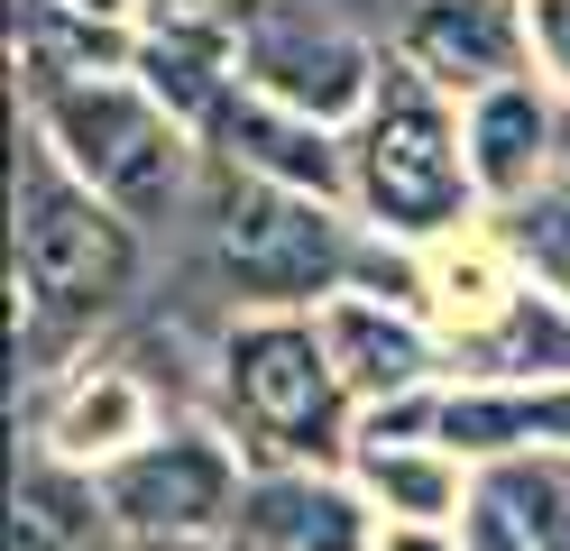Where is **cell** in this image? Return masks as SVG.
Listing matches in <instances>:
<instances>
[{"label": "cell", "mask_w": 570, "mask_h": 551, "mask_svg": "<svg viewBox=\"0 0 570 551\" xmlns=\"http://www.w3.org/2000/svg\"><path fill=\"white\" fill-rule=\"evenodd\" d=\"M138 285V220H120L47 138L19 147L10 194V294L19 322H101Z\"/></svg>", "instance_id": "6da1fadb"}, {"label": "cell", "mask_w": 570, "mask_h": 551, "mask_svg": "<svg viewBox=\"0 0 570 551\" xmlns=\"http://www.w3.org/2000/svg\"><path fill=\"white\" fill-rule=\"evenodd\" d=\"M92 478H101V505H111L120 542H166V551L230 542L239 496H248L230 441H212V432H148L129 451H111Z\"/></svg>", "instance_id": "8992f818"}, {"label": "cell", "mask_w": 570, "mask_h": 551, "mask_svg": "<svg viewBox=\"0 0 570 551\" xmlns=\"http://www.w3.org/2000/svg\"><path fill=\"white\" fill-rule=\"evenodd\" d=\"M543 166H552V101L533 83H507V92L470 101V175H479V194H497L515 211V203H533L552 184Z\"/></svg>", "instance_id": "7c38bea8"}, {"label": "cell", "mask_w": 570, "mask_h": 551, "mask_svg": "<svg viewBox=\"0 0 570 551\" xmlns=\"http://www.w3.org/2000/svg\"><path fill=\"white\" fill-rule=\"evenodd\" d=\"M524 47H533V19L515 0H414L405 28H396V56L423 83L470 92V101L524 83Z\"/></svg>", "instance_id": "ba28073f"}, {"label": "cell", "mask_w": 570, "mask_h": 551, "mask_svg": "<svg viewBox=\"0 0 570 551\" xmlns=\"http://www.w3.org/2000/svg\"><path fill=\"white\" fill-rule=\"evenodd\" d=\"M212 157L239 166V175H258V184H285V194H313V203H332L341 184H350V147L323 129V120H304V110H285L267 92H248L230 83L222 101H212Z\"/></svg>", "instance_id": "9c48e42d"}, {"label": "cell", "mask_w": 570, "mask_h": 551, "mask_svg": "<svg viewBox=\"0 0 570 551\" xmlns=\"http://www.w3.org/2000/svg\"><path fill=\"white\" fill-rule=\"evenodd\" d=\"M230 542L248 551H368V505L332 469H258Z\"/></svg>", "instance_id": "30bf717a"}, {"label": "cell", "mask_w": 570, "mask_h": 551, "mask_svg": "<svg viewBox=\"0 0 570 551\" xmlns=\"http://www.w3.org/2000/svg\"><path fill=\"white\" fill-rule=\"evenodd\" d=\"M111 505L101 478L75 469L65 451H28L19 488H10V551H111Z\"/></svg>", "instance_id": "8fae6325"}, {"label": "cell", "mask_w": 570, "mask_h": 551, "mask_svg": "<svg viewBox=\"0 0 570 551\" xmlns=\"http://www.w3.org/2000/svg\"><path fill=\"white\" fill-rule=\"evenodd\" d=\"M212 551H248V542H212Z\"/></svg>", "instance_id": "2e32d148"}, {"label": "cell", "mask_w": 570, "mask_h": 551, "mask_svg": "<svg viewBox=\"0 0 570 551\" xmlns=\"http://www.w3.org/2000/svg\"><path fill=\"white\" fill-rule=\"evenodd\" d=\"M350 194H360L368 220L396 230V239H433L479 203L470 120H451V101L423 83L405 56H386L377 101H368L360 138H350Z\"/></svg>", "instance_id": "277c9868"}, {"label": "cell", "mask_w": 570, "mask_h": 551, "mask_svg": "<svg viewBox=\"0 0 570 551\" xmlns=\"http://www.w3.org/2000/svg\"><path fill=\"white\" fill-rule=\"evenodd\" d=\"M377 73L386 56H368L360 37H341L323 19H295V10H258L239 28V83L267 92L285 110H304V120H368L377 101Z\"/></svg>", "instance_id": "52a82bcc"}, {"label": "cell", "mask_w": 570, "mask_h": 551, "mask_svg": "<svg viewBox=\"0 0 570 551\" xmlns=\"http://www.w3.org/2000/svg\"><path fill=\"white\" fill-rule=\"evenodd\" d=\"M222 395H230V423L248 441L258 469H332L350 441V377L323 341V322L304 313H248L230 322L222 341Z\"/></svg>", "instance_id": "7a4b0ae2"}, {"label": "cell", "mask_w": 570, "mask_h": 551, "mask_svg": "<svg viewBox=\"0 0 570 551\" xmlns=\"http://www.w3.org/2000/svg\"><path fill=\"white\" fill-rule=\"evenodd\" d=\"M212 267L258 313H295V304H341V285L360 276V239L332 203L212 166Z\"/></svg>", "instance_id": "5b68a950"}, {"label": "cell", "mask_w": 570, "mask_h": 551, "mask_svg": "<svg viewBox=\"0 0 570 551\" xmlns=\"http://www.w3.org/2000/svg\"><path fill=\"white\" fill-rule=\"evenodd\" d=\"M507 248H515L524 267H533V276H543L561 304H570V166H561L533 203H515V211H507Z\"/></svg>", "instance_id": "9a60e30c"}, {"label": "cell", "mask_w": 570, "mask_h": 551, "mask_svg": "<svg viewBox=\"0 0 570 551\" xmlns=\"http://www.w3.org/2000/svg\"><path fill=\"white\" fill-rule=\"evenodd\" d=\"M323 341H332V358H341V377H350V395H377L386 414L423 386V331L405 322V313H386V304H360V294H341V304H323Z\"/></svg>", "instance_id": "4fadbf2b"}, {"label": "cell", "mask_w": 570, "mask_h": 551, "mask_svg": "<svg viewBox=\"0 0 570 551\" xmlns=\"http://www.w3.org/2000/svg\"><path fill=\"white\" fill-rule=\"evenodd\" d=\"M350 460H360V478L386 496V514H405V524H442V514L460 505V469L433 451V441H386V432H368Z\"/></svg>", "instance_id": "5bb4252c"}, {"label": "cell", "mask_w": 570, "mask_h": 551, "mask_svg": "<svg viewBox=\"0 0 570 551\" xmlns=\"http://www.w3.org/2000/svg\"><path fill=\"white\" fill-rule=\"evenodd\" d=\"M38 138L120 220H157L194 184V129L148 83H120V73H47L38 83Z\"/></svg>", "instance_id": "3957f363"}]
</instances>
